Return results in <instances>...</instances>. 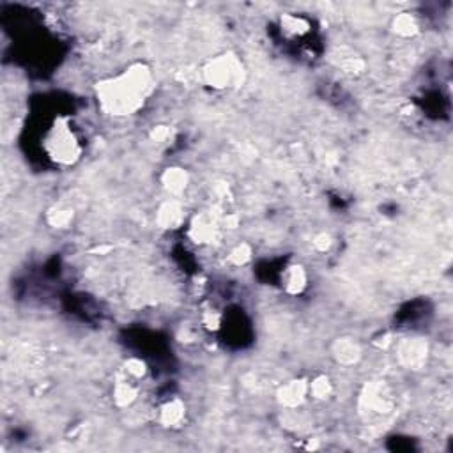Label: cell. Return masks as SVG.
I'll list each match as a JSON object with an SVG mask.
<instances>
[{
  "instance_id": "e0dca14e",
  "label": "cell",
  "mask_w": 453,
  "mask_h": 453,
  "mask_svg": "<svg viewBox=\"0 0 453 453\" xmlns=\"http://www.w3.org/2000/svg\"><path fill=\"white\" fill-rule=\"evenodd\" d=\"M393 29H395V34H399V36L411 37L418 32V22L414 20V16L400 15L393 22Z\"/></svg>"
},
{
  "instance_id": "2e32d148",
  "label": "cell",
  "mask_w": 453,
  "mask_h": 453,
  "mask_svg": "<svg viewBox=\"0 0 453 453\" xmlns=\"http://www.w3.org/2000/svg\"><path fill=\"white\" fill-rule=\"evenodd\" d=\"M124 370V377L131 379V381H140L144 379L145 373H147V365H145L144 359L140 358H130L126 359L123 366Z\"/></svg>"
},
{
  "instance_id": "277c9868",
  "label": "cell",
  "mask_w": 453,
  "mask_h": 453,
  "mask_svg": "<svg viewBox=\"0 0 453 453\" xmlns=\"http://www.w3.org/2000/svg\"><path fill=\"white\" fill-rule=\"evenodd\" d=\"M276 399L287 409H296V407H299L301 404L309 399V381H305V379H294V381L285 383L278 390Z\"/></svg>"
},
{
  "instance_id": "ba28073f",
  "label": "cell",
  "mask_w": 453,
  "mask_h": 453,
  "mask_svg": "<svg viewBox=\"0 0 453 453\" xmlns=\"http://www.w3.org/2000/svg\"><path fill=\"white\" fill-rule=\"evenodd\" d=\"M218 236V227L214 223V220L204 216H197L195 220L190 223V237L193 240V243L197 244H209L213 243L214 237Z\"/></svg>"
},
{
  "instance_id": "8992f818",
  "label": "cell",
  "mask_w": 453,
  "mask_h": 453,
  "mask_svg": "<svg viewBox=\"0 0 453 453\" xmlns=\"http://www.w3.org/2000/svg\"><path fill=\"white\" fill-rule=\"evenodd\" d=\"M306 287H309L306 269L301 264L287 266L285 271L282 273V289L285 290L289 296H299V294L305 292Z\"/></svg>"
},
{
  "instance_id": "ffe728a7",
  "label": "cell",
  "mask_w": 453,
  "mask_h": 453,
  "mask_svg": "<svg viewBox=\"0 0 453 453\" xmlns=\"http://www.w3.org/2000/svg\"><path fill=\"white\" fill-rule=\"evenodd\" d=\"M314 244H316L317 250L324 252V250H328V248H330L331 237L328 236V234H319V236L316 237V241H314Z\"/></svg>"
},
{
  "instance_id": "52a82bcc",
  "label": "cell",
  "mask_w": 453,
  "mask_h": 453,
  "mask_svg": "<svg viewBox=\"0 0 453 453\" xmlns=\"http://www.w3.org/2000/svg\"><path fill=\"white\" fill-rule=\"evenodd\" d=\"M363 402H365L366 409H370L372 413L383 414L388 413L390 407H392V397L386 392L385 386L372 385L363 393Z\"/></svg>"
},
{
  "instance_id": "5b68a950",
  "label": "cell",
  "mask_w": 453,
  "mask_h": 453,
  "mask_svg": "<svg viewBox=\"0 0 453 453\" xmlns=\"http://www.w3.org/2000/svg\"><path fill=\"white\" fill-rule=\"evenodd\" d=\"M156 420L165 428L181 427L186 420V404L181 399H170L158 407Z\"/></svg>"
},
{
  "instance_id": "9c48e42d",
  "label": "cell",
  "mask_w": 453,
  "mask_h": 453,
  "mask_svg": "<svg viewBox=\"0 0 453 453\" xmlns=\"http://www.w3.org/2000/svg\"><path fill=\"white\" fill-rule=\"evenodd\" d=\"M399 358L404 365L418 366L427 358V345L421 340H418V338L402 342L399 347Z\"/></svg>"
},
{
  "instance_id": "3957f363",
  "label": "cell",
  "mask_w": 453,
  "mask_h": 453,
  "mask_svg": "<svg viewBox=\"0 0 453 453\" xmlns=\"http://www.w3.org/2000/svg\"><path fill=\"white\" fill-rule=\"evenodd\" d=\"M244 77V68L236 55L225 54L211 58L202 68V78L211 89L225 91L241 85Z\"/></svg>"
},
{
  "instance_id": "4fadbf2b",
  "label": "cell",
  "mask_w": 453,
  "mask_h": 453,
  "mask_svg": "<svg viewBox=\"0 0 453 453\" xmlns=\"http://www.w3.org/2000/svg\"><path fill=\"white\" fill-rule=\"evenodd\" d=\"M361 351H359V345L356 344L351 338H342V340L337 342V347H335V356H337L338 361L342 363H354L356 359L359 358Z\"/></svg>"
},
{
  "instance_id": "d6986e66",
  "label": "cell",
  "mask_w": 453,
  "mask_h": 453,
  "mask_svg": "<svg viewBox=\"0 0 453 453\" xmlns=\"http://www.w3.org/2000/svg\"><path fill=\"white\" fill-rule=\"evenodd\" d=\"M221 321H223V317H221V314H218L216 310H207V312L202 316V324L209 331L220 330Z\"/></svg>"
},
{
  "instance_id": "7c38bea8",
  "label": "cell",
  "mask_w": 453,
  "mask_h": 453,
  "mask_svg": "<svg viewBox=\"0 0 453 453\" xmlns=\"http://www.w3.org/2000/svg\"><path fill=\"white\" fill-rule=\"evenodd\" d=\"M112 399H113V404H116V407H119V409L130 407L131 404L138 399V388L137 385H135V381H131V379H128V377L117 381L116 386H113Z\"/></svg>"
},
{
  "instance_id": "9a60e30c",
  "label": "cell",
  "mask_w": 453,
  "mask_h": 453,
  "mask_svg": "<svg viewBox=\"0 0 453 453\" xmlns=\"http://www.w3.org/2000/svg\"><path fill=\"white\" fill-rule=\"evenodd\" d=\"M46 220L54 229H68L73 223V211L66 209V207H54L48 211Z\"/></svg>"
},
{
  "instance_id": "5bb4252c",
  "label": "cell",
  "mask_w": 453,
  "mask_h": 453,
  "mask_svg": "<svg viewBox=\"0 0 453 453\" xmlns=\"http://www.w3.org/2000/svg\"><path fill=\"white\" fill-rule=\"evenodd\" d=\"M333 393L330 379L326 376H319L309 383V397L314 400H326Z\"/></svg>"
},
{
  "instance_id": "30bf717a",
  "label": "cell",
  "mask_w": 453,
  "mask_h": 453,
  "mask_svg": "<svg viewBox=\"0 0 453 453\" xmlns=\"http://www.w3.org/2000/svg\"><path fill=\"white\" fill-rule=\"evenodd\" d=\"M156 221L161 229H178L179 225L185 221V213L182 207L175 200H168L158 209Z\"/></svg>"
},
{
  "instance_id": "7a4b0ae2",
  "label": "cell",
  "mask_w": 453,
  "mask_h": 453,
  "mask_svg": "<svg viewBox=\"0 0 453 453\" xmlns=\"http://www.w3.org/2000/svg\"><path fill=\"white\" fill-rule=\"evenodd\" d=\"M44 151L58 165H73L80 158L82 145L68 119H57L44 135Z\"/></svg>"
},
{
  "instance_id": "8fae6325",
  "label": "cell",
  "mask_w": 453,
  "mask_h": 453,
  "mask_svg": "<svg viewBox=\"0 0 453 453\" xmlns=\"http://www.w3.org/2000/svg\"><path fill=\"white\" fill-rule=\"evenodd\" d=\"M161 185L167 190L170 195H181L182 192H186L190 185V175L185 168L181 167H172L167 168L161 175Z\"/></svg>"
},
{
  "instance_id": "ac0fdd59",
  "label": "cell",
  "mask_w": 453,
  "mask_h": 453,
  "mask_svg": "<svg viewBox=\"0 0 453 453\" xmlns=\"http://www.w3.org/2000/svg\"><path fill=\"white\" fill-rule=\"evenodd\" d=\"M252 259V248L247 243L237 244L236 248H232L229 254V262L232 266H244L247 262H250Z\"/></svg>"
},
{
  "instance_id": "6da1fadb",
  "label": "cell",
  "mask_w": 453,
  "mask_h": 453,
  "mask_svg": "<svg viewBox=\"0 0 453 453\" xmlns=\"http://www.w3.org/2000/svg\"><path fill=\"white\" fill-rule=\"evenodd\" d=\"M154 91L153 71L144 62L128 66L116 77L96 84V101L110 117H130L142 110Z\"/></svg>"
}]
</instances>
